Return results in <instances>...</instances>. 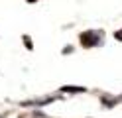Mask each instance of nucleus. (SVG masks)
I'll list each match as a JSON object with an SVG mask.
<instances>
[{"mask_svg": "<svg viewBox=\"0 0 122 118\" xmlns=\"http://www.w3.org/2000/svg\"><path fill=\"white\" fill-rule=\"evenodd\" d=\"M93 37H101V34H98V31H89V34H83V36H81L83 45H95L97 39H93Z\"/></svg>", "mask_w": 122, "mask_h": 118, "instance_id": "obj_1", "label": "nucleus"}, {"mask_svg": "<svg viewBox=\"0 0 122 118\" xmlns=\"http://www.w3.org/2000/svg\"><path fill=\"white\" fill-rule=\"evenodd\" d=\"M114 37H116V39H118V41H122V30H118V31H116V34H114Z\"/></svg>", "mask_w": 122, "mask_h": 118, "instance_id": "obj_2", "label": "nucleus"}, {"mask_svg": "<svg viewBox=\"0 0 122 118\" xmlns=\"http://www.w3.org/2000/svg\"><path fill=\"white\" fill-rule=\"evenodd\" d=\"M28 2H34V0H28Z\"/></svg>", "mask_w": 122, "mask_h": 118, "instance_id": "obj_3", "label": "nucleus"}]
</instances>
